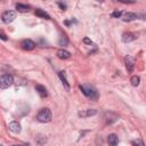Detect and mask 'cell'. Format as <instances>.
Listing matches in <instances>:
<instances>
[{"label": "cell", "instance_id": "4", "mask_svg": "<svg viewBox=\"0 0 146 146\" xmlns=\"http://www.w3.org/2000/svg\"><path fill=\"white\" fill-rule=\"evenodd\" d=\"M15 18H16V11H14V10H7V11H5V13L2 14V16H1V19H2V22H3L5 24L11 23Z\"/></svg>", "mask_w": 146, "mask_h": 146}, {"label": "cell", "instance_id": "22", "mask_svg": "<svg viewBox=\"0 0 146 146\" xmlns=\"http://www.w3.org/2000/svg\"><path fill=\"white\" fill-rule=\"evenodd\" d=\"M83 42H84V43H88V44H90V46H91V44H94V43H92V41H91L89 38H84V39H83Z\"/></svg>", "mask_w": 146, "mask_h": 146}, {"label": "cell", "instance_id": "16", "mask_svg": "<svg viewBox=\"0 0 146 146\" xmlns=\"http://www.w3.org/2000/svg\"><path fill=\"white\" fill-rule=\"evenodd\" d=\"M30 6L29 5H25V3H16V9L17 11H21V13H26L30 10Z\"/></svg>", "mask_w": 146, "mask_h": 146}, {"label": "cell", "instance_id": "2", "mask_svg": "<svg viewBox=\"0 0 146 146\" xmlns=\"http://www.w3.org/2000/svg\"><path fill=\"white\" fill-rule=\"evenodd\" d=\"M51 117H52V114H51V111L49 108H41L36 114V120L39 122H42V123L50 122Z\"/></svg>", "mask_w": 146, "mask_h": 146}, {"label": "cell", "instance_id": "19", "mask_svg": "<svg viewBox=\"0 0 146 146\" xmlns=\"http://www.w3.org/2000/svg\"><path fill=\"white\" fill-rule=\"evenodd\" d=\"M132 146H144V143L141 139H137V140H132Z\"/></svg>", "mask_w": 146, "mask_h": 146}, {"label": "cell", "instance_id": "11", "mask_svg": "<svg viewBox=\"0 0 146 146\" xmlns=\"http://www.w3.org/2000/svg\"><path fill=\"white\" fill-rule=\"evenodd\" d=\"M21 124L17 122V121H13L9 123V130L14 133H19L21 132Z\"/></svg>", "mask_w": 146, "mask_h": 146}, {"label": "cell", "instance_id": "25", "mask_svg": "<svg viewBox=\"0 0 146 146\" xmlns=\"http://www.w3.org/2000/svg\"><path fill=\"white\" fill-rule=\"evenodd\" d=\"M0 146H2V145H1V144H0Z\"/></svg>", "mask_w": 146, "mask_h": 146}, {"label": "cell", "instance_id": "14", "mask_svg": "<svg viewBox=\"0 0 146 146\" xmlns=\"http://www.w3.org/2000/svg\"><path fill=\"white\" fill-rule=\"evenodd\" d=\"M57 57L60 58V59H67V58L71 57V52L65 50V49H59L57 51Z\"/></svg>", "mask_w": 146, "mask_h": 146}, {"label": "cell", "instance_id": "12", "mask_svg": "<svg viewBox=\"0 0 146 146\" xmlns=\"http://www.w3.org/2000/svg\"><path fill=\"white\" fill-rule=\"evenodd\" d=\"M136 38H137V36H136L133 33H131V32H125V33L122 34V41L125 42V43L136 40Z\"/></svg>", "mask_w": 146, "mask_h": 146}, {"label": "cell", "instance_id": "20", "mask_svg": "<svg viewBox=\"0 0 146 146\" xmlns=\"http://www.w3.org/2000/svg\"><path fill=\"white\" fill-rule=\"evenodd\" d=\"M67 42H68V41H67V39H66V36H65V35H63V36L60 38V41H59V44H60V46H66V44H67Z\"/></svg>", "mask_w": 146, "mask_h": 146}, {"label": "cell", "instance_id": "7", "mask_svg": "<svg viewBox=\"0 0 146 146\" xmlns=\"http://www.w3.org/2000/svg\"><path fill=\"white\" fill-rule=\"evenodd\" d=\"M124 64H125V67H127L128 72H132L133 67H135V58L131 57V56H127L124 58Z\"/></svg>", "mask_w": 146, "mask_h": 146}, {"label": "cell", "instance_id": "17", "mask_svg": "<svg viewBox=\"0 0 146 146\" xmlns=\"http://www.w3.org/2000/svg\"><path fill=\"white\" fill-rule=\"evenodd\" d=\"M130 82H131V84H132L133 87H137V86H139V83H140V78H139L138 75H133V76L130 79Z\"/></svg>", "mask_w": 146, "mask_h": 146}, {"label": "cell", "instance_id": "18", "mask_svg": "<svg viewBox=\"0 0 146 146\" xmlns=\"http://www.w3.org/2000/svg\"><path fill=\"white\" fill-rule=\"evenodd\" d=\"M122 15H123V11H121V10H114V11L111 14V16H112L113 18H121Z\"/></svg>", "mask_w": 146, "mask_h": 146}, {"label": "cell", "instance_id": "23", "mask_svg": "<svg viewBox=\"0 0 146 146\" xmlns=\"http://www.w3.org/2000/svg\"><path fill=\"white\" fill-rule=\"evenodd\" d=\"M58 6H59L63 10H65V9H66V5H64V3H62V2H58Z\"/></svg>", "mask_w": 146, "mask_h": 146}, {"label": "cell", "instance_id": "3", "mask_svg": "<svg viewBox=\"0 0 146 146\" xmlns=\"http://www.w3.org/2000/svg\"><path fill=\"white\" fill-rule=\"evenodd\" d=\"M14 83V76L11 74L0 75V89H7Z\"/></svg>", "mask_w": 146, "mask_h": 146}, {"label": "cell", "instance_id": "21", "mask_svg": "<svg viewBox=\"0 0 146 146\" xmlns=\"http://www.w3.org/2000/svg\"><path fill=\"white\" fill-rule=\"evenodd\" d=\"M0 39H1V40H3V41H7V40H8L7 35H6V34H5V33H3L1 30H0Z\"/></svg>", "mask_w": 146, "mask_h": 146}, {"label": "cell", "instance_id": "24", "mask_svg": "<svg viewBox=\"0 0 146 146\" xmlns=\"http://www.w3.org/2000/svg\"><path fill=\"white\" fill-rule=\"evenodd\" d=\"M13 146H29V144H23V145H13Z\"/></svg>", "mask_w": 146, "mask_h": 146}, {"label": "cell", "instance_id": "10", "mask_svg": "<svg viewBox=\"0 0 146 146\" xmlns=\"http://www.w3.org/2000/svg\"><path fill=\"white\" fill-rule=\"evenodd\" d=\"M136 18H138V15H137L136 13L128 11V13H124V14L122 15V19H123L124 22H130V21H133V19H136Z\"/></svg>", "mask_w": 146, "mask_h": 146}, {"label": "cell", "instance_id": "8", "mask_svg": "<svg viewBox=\"0 0 146 146\" xmlns=\"http://www.w3.org/2000/svg\"><path fill=\"white\" fill-rule=\"evenodd\" d=\"M35 90H36V92L39 94V96H40L41 98H46V97L48 96L47 88H46L44 86H42V84H36V86H35Z\"/></svg>", "mask_w": 146, "mask_h": 146}, {"label": "cell", "instance_id": "15", "mask_svg": "<svg viewBox=\"0 0 146 146\" xmlns=\"http://www.w3.org/2000/svg\"><path fill=\"white\" fill-rule=\"evenodd\" d=\"M34 15L35 16H38V17H41V18H46V19H50V16H49V14H47L44 10H42V9H35V11H34Z\"/></svg>", "mask_w": 146, "mask_h": 146}, {"label": "cell", "instance_id": "6", "mask_svg": "<svg viewBox=\"0 0 146 146\" xmlns=\"http://www.w3.org/2000/svg\"><path fill=\"white\" fill-rule=\"evenodd\" d=\"M97 114V110L95 108H88V110H83V111H80L78 113V115L80 117H90L92 115H96Z\"/></svg>", "mask_w": 146, "mask_h": 146}, {"label": "cell", "instance_id": "5", "mask_svg": "<svg viewBox=\"0 0 146 146\" xmlns=\"http://www.w3.org/2000/svg\"><path fill=\"white\" fill-rule=\"evenodd\" d=\"M21 47L24 49V50H32L34 49L35 47V42L31 39H24L22 42H21Z\"/></svg>", "mask_w": 146, "mask_h": 146}, {"label": "cell", "instance_id": "1", "mask_svg": "<svg viewBox=\"0 0 146 146\" xmlns=\"http://www.w3.org/2000/svg\"><path fill=\"white\" fill-rule=\"evenodd\" d=\"M79 89L82 91V94L86 97H88V98H90L92 100L98 99V91H97V89L95 87H92L90 84H80Z\"/></svg>", "mask_w": 146, "mask_h": 146}, {"label": "cell", "instance_id": "9", "mask_svg": "<svg viewBox=\"0 0 146 146\" xmlns=\"http://www.w3.org/2000/svg\"><path fill=\"white\" fill-rule=\"evenodd\" d=\"M58 76H59V79H60V81H62V83H63L64 88H65L67 91H70L71 87H70V84H68V82H67V79H66L65 72H64V71H60V72H58Z\"/></svg>", "mask_w": 146, "mask_h": 146}, {"label": "cell", "instance_id": "13", "mask_svg": "<svg viewBox=\"0 0 146 146\" xmlns=\"http://www.w3.org/2000/svg\"><path fill=\"white\" fill-rule=\"evenodd\" d=\"M107 143H108L110 146H117V144H119V138H117V136H116L115 133L108 135V137H107Z\"/></svg>", "mask_w": 146, "mask_h": 146}]
</instances>
